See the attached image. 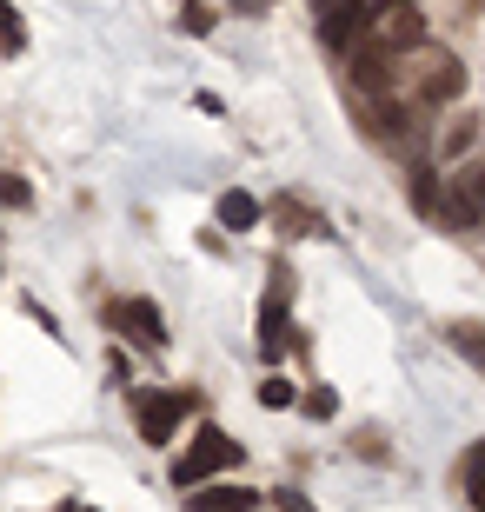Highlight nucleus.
Masks as SVG:
<instances>
[{"label": "nucleus", "instance_id": "1", "mask_svg": "<svg viewBox=\"0 0 485 512\" xmlns=\"http://www.w3.org/2000/svg\"><path fill=\"white\" fill-rule=\"evenodd\" d=\"M226 466H240V439H226L220 426H200V433L187 439V453L173 459V486L193 493V486H206V479L226 473Z\"/></svg>", "mask_w": 485, "mask_h": 512}, {"label": "nucleus", "instance_id": "2", "mask_svg": "<svg viewBox=\"0 0 485 512\" xmlns=\"http://www.w3.org/2000/svg\"><path fill=\"white\" fill-rule=\"evenodd\" d=\"M432 213L446 220L452 233H472L485 220V167H459L446 193H432Z\"/></svg>", "mask_w": 485, "mask_h": 512}, {"label": "nucleus", "instance_id": "3", "mask_svg": "<svg viewBox=\"0 0 485 512\" xmlns=\"http://www.w3.org/2000/svg\"><path fill=\"white\" fill-rule=\"evenodd\" d=\"M187 413H193V393H140L133 399V426H140L147 446H167Z\"/></svg>", "mask_w": 485, "mask_h": 512}, {"label": "nucleus", "instance_id": "4", "mask_svg": "<svg viewBox=\"0 0 485 512\" xmlns=\"http://www.w3.org/2000/svg\"><path fill=\"white\" fill-rule=\"evenodd\" d=\"M373 27H379V40H386V54H406V47L426 40V14H419L412 0H379Z\"/></svg>", "mask_w": 485, "mask_h": 512}, {"label": "nucleus", "instance_id": "5", "mask_svg": "<svg viewBox=\"0 0 485 512\" xmlns=\"http://www.w3.org/2000/svg\"><path fill=\"white\" fill-rule=\"evenodd\" d=\"M359 27H366V14H359L353 0H319V40H326L333 54H353Z\"/></svg>", "mask_w": 485, "mask_h": 512}, {"label": "nucleus", "instance_id": "6", "mask_svg": "<svg viewBox=\"0 0 485 512\" xmlns=\"http://www.w3.org/2000/svg\"><path fill=\"white\" fill-rule=\"evenodd\" d=\"M113 326H127L140 346H167V320H160V306L153 300H127V306H113Z\"/></svg>", "mask_w": 485, "mask_h": 512}, {"label": "nucleus", "instance_id": "7", "mask_svg": "<svg viewBox=\"0 0 485 512\" xmlns=\"http://www.w3.org/2000/svg\"><path fill=\"white\" fill-rule=\"evenodd\" d=\"M459 94H466V67H459L452 54H439V60L426 67V100L439 107V100H459Z\"/></svg>", "mask_w": 485, "mask_h": 512}, {"label": "nucleus", "instance_id": "8", "mask_svg": "<svg viewBox=\"0 0 485 512\" xmlns=\"http://www.w3.org/2000/svg\"><path fill=\"white\" fill-rule=\"evenodd\" d=\"M187 506L193 512H246V506H253V493H246V486H206V493H193Z\"/></svg>", "mask_w": 485, "mask_h": 512}, {"label": "nucleus", "instance_id": "9", "mask_svg": "<svg viewBox=\"0 0 485 512\" xmlns=\"http://www.w3.org/2000/svg\"><path fill=\"white\" fill-rule=\"evenodd\" d=\"M253 220H260V200H253V193H226L220 200V227L226 233H246Z\"/></svg>", "mask_w": 485, "mask_h": 512}, {"label": "nucleus", "instance_id": "10", "mask_svg": "<svg viewBox=\"0 0 485 512\" xmlns=\"http://www.w3.org/2000/svg\"><path fill=\"white\" fill-rule=\"evenodd\" d=\"M293 380H286V373H266V380H260V406H266V413H286V406H293Z\"/></svg>", "mask_w": 485, "mask_h": 512}, {"label": "nucleus", "instance_id": "11", "mask_svg": "<svg viewBox=\"0 0 485 512\" xmlns=\"http://www.w3.org/2000/svg\"><path fill=\"white\" fill-rule=\"evenodd\" d=\"M452 346H459V353H472V360L485 366V333H479V326H452Z\"/></svg>", "mask_w": 485, "mask_h": 512}, {"label": "nucleus", "instance_id": "12", "mask_svg": "<svg viewBox=\"0 0 485 512\" xmlns=\"http://www.w3.org/2000/svg\"><path fill=\"white\" fill-rule=\"evenodd\" d=\"M472 140H479V120H472V114H466V120H459V127H452V133H446V153H466V147H472Z\"/></svg>", "mask_w": 485, "mask_h": 512}, {"label": "nucleus", "instance_id": "13", "mask_svg": "<svg viewBox=\"0 0 485 512\" xmlns=\"http://www.w3.org/2000/svg\"><path fill=\"white\" fill-rule=\"evenodd\" d=\"M466 486H472V506L485 512V459H479V453H472V473H466Z\"/></svg>", "mask_w": 485, "mask_h": 512}, {"label": "nucleus", "instance_id": "14", "mask_svg": "<svg viewBox=\"0 0 485 512\" xmlns=\"http://www.w3.org/2000/svg\"><path fill=\"white\" fill-rule=\"evenodd\" d=\"M306 413H313V419H333L339 399H333V393H306Z\"/></svg>", "mask_w": 485, "mask_h": 512}, {"label": "nucleus", "instance_id": "15", "mask_svg": "<svg viewBox=\"0 0 485 512\" xmlns=\"http://www.w3.org/2000/svg\"><path fill=\"white\" fill-rule=\"evenodd\" d=\"M180 20H187V34H206V27H213V14H206L200 0H187V14H180Z\"/></svg>", "mask_w": 485, "mask_h": 512}, {"label": "nucleus", "instance_id": "16", "mask_svg": "<svg viewBox=\"0 0 485 512\" xmlns=\"http://www.w3.org/2000/svg\"><path fill=\"white\" fill-rule=\"evenodd\" d=\"M273 512H313V499H299V493H273Z\"/></svg>", "mask_w": 485, "mask_h": 512}, {"label": "nucleus", "instance_id": "17", "mask_svg": "<svg viewBox=\"0 0 485 512\" xmlns=\"http://www.w3.org/2000/svg\"><path fill=\"white\" fill-rule=\"evenodd\" d=\"M0 200H14V207H27V180H0Z\"/></svg>", "mask_w": 485, "mask_h": 512}, {"label": "nucleus", "instance_id": "18", "mask_svg": "<svg viewBox=\"0 0 485 512\" xmlns=\"http://www.w3.org/2000/svg\"><path fill=\"white\" fill-rule=\"evenodd\" d=\"M0 34H7V47H20V20L7 14V7H0Z\"/></svg>", "mask_w": 485, "mask_h": 512}]
</instances>
